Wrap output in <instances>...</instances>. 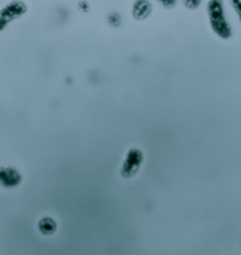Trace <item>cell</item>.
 Instances as JSON below:
<instances>
[{
  "mask_svg": "<svg viewBox=\"0 0 241 255\" xmlns=\"http://www.w3.org/2000/svg\"><path fill=\"white\" fill-rule=\"evenodd\" d=\"M23 182V175L16 166L1 165L0 166V188L3 189H16Z\"/></svg>",
  "mask_w": 241,
  "mask_h": 255,
  "instance_id": "277c9868",
  "label": "cell"
},
{
  "mask_svg": "<svg viewBox=\"0 0 241 255\" xmlns=\"http://www.w3.org/2000/svg\"><path fill=\"white\" fill-rule=\"evenodd\" d=\"M28 11V6L24 0H10L0 8V33L7 28L10 23L18 20Z\"/></svg>",
  "mask_w": 241,
  "mask_h": 255,
  "instance_id": "7a4b0ae2",
  "label": "cell"
},
{
  "mask_svg": "<svg viewBox=\"0 0 241 255\" xmlns=\"http://www.w3.org/2000/svg\"><path fill=\"white\" fill-rule=\"evenodd\" d=\"M37 229H38V231L41 233L42 236L50 237V236H54L57 233L58 224H57V222L51 216H44L37 223Z\"/></svg>",
  "mask_w": 241,
  "mask_h": 255,
  "instance_id": "8992f818",
  "label": "cell"
},
{
  "mask_svg": "<svg viewBox=\"0 0 241 255\" xmlns=\"http://www.w3.org/2000/svg\"><path fill=\"white\" fill-rule=\"evenodd\" d=\"M154 11V6L150 0H134L133 6H131V16L134 20L137 21H144L147 18H150V16Z\"/></svg>",
  "mask_w": 241,
  "mask_h": 255,
  "instance_id": "5b68a950",
  "label": "cell"
},
{
  "mask_svg": "<svg viewBox=\"0 0 241 255\" xmlns=\"http://www.w3.org/2000/svg\"><path fill=\"white\" fill-rule=\"evenodd\" d=\"M144 162V152L138 147H131L125 152L123 164L120 168V176L123 179H131L141 169Z\"/></svg>",
  "mask_w": 241,
  "mask_h": 255,
  "instance_id": "3957f363",
  "label": "cell"
},
{
  "mask_svg": "<svg viewBox=\"0 0 241 255\" xmlns=\"http://www.w3.org/2000/svg\"><path fill=\"white\" fill-rule=\"evenodd\" d=\"M79 7L82 8L83 11H88V10H89V6H88V3H86L85 0H82V1L79 3Z\"/></svg>",
  "mask_w": 241,
  "mask_h": 255,
  "instance_id": "8fae6325",
  "label": "cell"
},
{
  "mask_svg": "<svg viewBox=\"0 0 241 255\" xmlns=\"http://www.w3.org/2000/svg\"><path fill=\"white\" fill-rule=\"evenodd\" d=\"M229 3H230V6L234 10V13H236V16H237L241 24V0H229Z\"/></svg>",
  "mask_w": 241,
  "mask_h": 255,
  "instance_id": "ba28073f",
  "label": "cell"
},
{
  "mask_svg": "<svg viewBox=\"0 0 241 255\" xmlns=\"http://www.w3.org/2000/svg\"><path fill=\"white\" fill-rule=\"evenodd\" d=\"M183 6L189 10H196V8L200 7L202 4V0H182Z\"/></svg>",
  "mask_w": 241,
  "mask_h": 255,
  "instance_id": "9c48e42d",
  "label": "cell"
},
{
  "mask_svg": "<svg viewBox=\"0 0 241 255\" xmlns=\"http://www.w3.org/2000/svg\"><path fill=\"white\" fill-rule=\"evenodd\" d=\"M206 13L210 28L217 38L223 41L233 38V27L227 18L225 0H209Z\"/></svg>",
  "mask_w": 241,
  "mask_h": 255,
  "instance_id": "6da1fadb",
  "label": "cell"
},
{
  "mask_svg": "<svg viewBox=\"0 0 241 255\" xmlns=\"http://www.w3.org/2000/svg\"><path fill=\"white\" fill-rule=\"evenodd\" d=\"M155 1L158 4H161L164 8H166V10H171V8H174L178 4V0H155Z\"/></svg>",
  "mask_w": 241,
  "mask_h": 255,
  "instance_id": "30bf717a",
  "label": "cell"
},
{
  "mask_svg": "<svg viewBox=\"0 0 241 255\" xmlns=\"http://www.w3.org/2000/svg\"><path fill=\"white\" fill-rule=\"evenodd\" d=\"M108 21L110 25H113V27H119V25L121 24V17H120L119 13L113 11V13H110V14L108 16Z\"/></svg>",
  "mask_w": 241,
  "mask_h": 255,
  "instance_id": "52a82bcc",
  "label": "cell"
}]
</instances>
